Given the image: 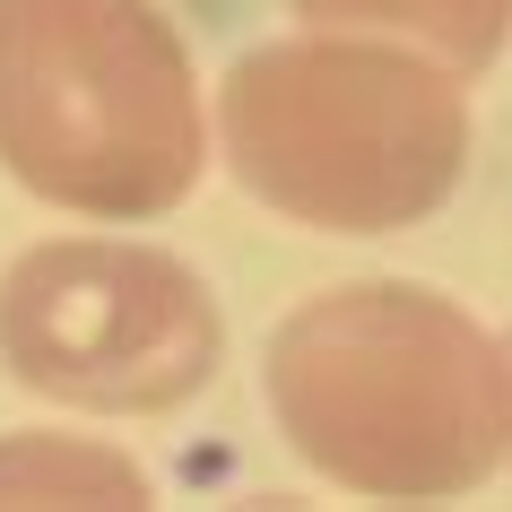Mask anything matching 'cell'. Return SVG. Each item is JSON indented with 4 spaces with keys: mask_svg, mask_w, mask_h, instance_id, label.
<instances>
[{
    "mask_svg": "<svg viewBox=\"0 0 512 512\" xmlns=\"http://www.w3.org/2000/svg\"><path fill=\"white\" fill-rule=\"evenodd\" d=\"M270 417L348 495L452 504L512 469V356L452 296L365 278L270 330Z\"/></svg>",
    "mask_w": 512,
    "mask_h": 512,
    "instance_id": "obj_1",
    "label": "cell"
},
{
    "mask_svg": "<svg viewBox=\"0 0 512 512\" xmlns=\"http://www.w3.org/2000/svg\"><path fill=\"white\" fill-rule=\"evenodd\" d=\"M217 122L235 183L322 235H400L452 200L469 165L460 70L391 44H348V27L243 53Z\"/></svg>",
    "mask_w": 512,
    "mask_h": 512,
    "instance_id": "obj_2",
    "label": "cell"
},
{
    "mask_svg": "<svg viewBox=\"0 0 512 512\" xmlns=\"http://www.w3.org/2000/svg\"><path fill=\"white\" fill-rule=\"evenodd\" d=\"M0 165L79 217H165L209 165L157 0H0Z\"/></svg>",
    "mask_w": 512,
    "mask_h": 512,
    "instance_id": "obj_3",
    "label": "cell"
},
{
    "mask_svg": "<svg viewBox=\"0 0 512 512\" xmlns=\"http://www.w3.org/2000/svg\"><path fill=\"white\" fill-rule=\"evenodd\" d=\"M217 304L157 243H35L0 278V365L61 408L157 417L217 374Z\"/></svg>",
    "mask_w": 512,
    "mask_h": 512,
    "instance_id": "obj_4",
    "label": "cell"
},
{
    "mask_svg": "<svg viewBox=\"0 0 512 512\" xmlns=\"http://www.w3.org/2000/svg\"><path fill=\"white\" fill-rule=\"evenodd\" d=\"M296 18L313 27H382L426 44L443 70H486L512 44V0H296Z\"/></svg>",
    "mask_w": 512,
    "mask_h": 512,
    "instance_id": "obj_5",
    "label": "cell"
},
{
    "mask_svg": "<svg viewBox=\"0 0 512 512\" xmlns=\"http://www.w3.org/2000/svg\"><path fill=\"white\" fill-rule=\"evenodd\" d=\"M0 504H148V478L70 434H18L0 443Z\"/></svg>",
    "mask_w": 512,
    "mask_h": 512,
    "instance_id": "obj_6",
    "label": "cell"
},
{
    "mask_svg": "<svg viewBox=\"0 0 512 512\" xmlns=\"http://www.w3.org/2000/svg\"><path fill=\"white\" fill-rule=\"evenodd\" d=\"M504 356H512V339H504Z\"/></svg>",
    "mask_w": 512,
    "mask_h": 512,
    "instance_id": "obj_7",
    "label": "cell"
}]
</instances>
